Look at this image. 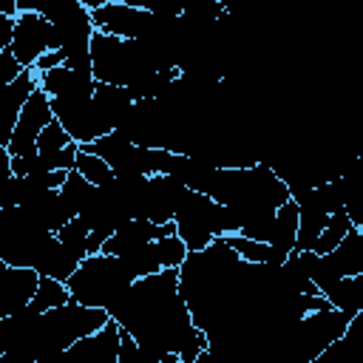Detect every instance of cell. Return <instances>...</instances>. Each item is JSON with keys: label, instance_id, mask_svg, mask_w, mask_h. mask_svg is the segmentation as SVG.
<instances>
[{"label": "cell", "instance_id": "1", "mask_svg": "<svg viewBox=\"0 0 363 363\" xmlns=\"http://www.w3.org/2000/svg\"><path fill=\"white\" fill-rule=\"evenodd\" d=\"M108 312L162 363H196L210 346L207 332L193 323L173 267L136 278Z\"/></svg>", "mask_w": 363, "mask_h": 363}, {"label": "cell", "instance_id": "2", "mask_svg": "<svg viewBox=\"0 0 363 363\" xmlns=\"http://www.w3.org/2000/svg\"><path fill=\"white\" fill-rule=\"evenodd\" d=\"M108 320L111 312L105 306H88L74 298L45 312L23 306L0 318V354L6 363H48Z\"/></svg>", "mask_w": 363, "mask_h": 363}, {"label": "cell", "instance_id": "3", "mask_svg": "<svg viewBox=\"0 0 363 363\" xmlns=\"http://www.w3.org/2000/svg\"><path fill=\"white\" fill-rule=\"evenodd\" d=\"M204 193L224 204V235L241 233L255 241H269L278 207L292 199L286 182L267 162L250 167H216Z\"/></svg>", "mask_w": 363, "mask_h": 363}, {"label": "cell", "instance_id": "4", "mask_svg": "<svg viewBox=\"0 0 363 363\" xmlns=\"http://www.w3.org/2000/svg\"><path fill=\"white\" fill-rule=\"evenodd\" d=\"M133 272L128 269L122 255H108V252H94L79 261L77 272L65 281L71 289V298L88 306H111L130 284Z\"/></svg>", "mask_w": 363, "mask_h": 363}, {"label": "cell", "instance_id": "5", "mask_svg": "<svg viewBox=\"0 0 363 363\" xmlns=\"http://www.w3.org/2000/svg\"><path fill=\"white\" fill-rule=\"evenodd\" d=\"M354 315L337 306H326V309H315L306 312L286 335L284 340V352L301 363H315L349 326Z\"/></svg>", "mask_w": 363, "mask_h": 363}, {"label": "cell", "instance_id": "6", "mask_svg": "<svg viewBox=\"0 0 363 363\" xmlns=\"http://www.w3.org/2000/svg\"><path fill=\"white\" fill-rule=\"evenodd\" d=\"M51 230L28 207L0 210V261L9 267H34V258Z\"/></svg>", "mask_w": 363, "mask_h": 363}, {"label": "cell", "instance_id": "7", "mask_svg": "<svg viewBox=\"0 0 363 363\" xmlns=\"http://www.w3.org/2000/svg\"><path fill=\"white\" fill-rule=\"evenodd\" d=\"M176 233L187 244V250H204L216 235H224V204H218L210 193L187 190L176 210Z\"/></svg>", "mask_w": 363, "mask_h": 363}, {"label": "cell", "instance_id": "8", "mask_svg": "<svg viewBox=\"0 0 363 363\" xmlns=\"http://www.w3.org/2000/svg\"><path fill=\"white\" fill-rule=\"evenodd\" d=\"M51 105H54V116L79 145H88L116 128L94 96H51Z\"/></svg>", "mask_w": 363, "mask_h": 363}, {"label": "cell", "instance_id": "9", "mask_svg": "<svg viewBox=\"0 0 363 363\" xmlns=\"http://www.w3.org/2000/svg\"><path fill=\"white\" fill-rule=\"evenodd\" d=\"M54 119V105H51V96L37 85L31 91V96L26 99L23 111H20V119L11 130V139L3 145L11 156H37V139L43 133V128Z\"/></svg>", "mask_w": 363, "mask_h": 363}, {"label": "cell", "instance_id": "10", "mask_svg": "<svg viewBox=\"0 0 363 363\" xmlns=\"http://www.w3.org/2000/svg\"><path fill=\"white\" fill-rule=\"evenodd\" d=\"M54 48H60L54 23L40 11H20L17 14V26H14L11 51L23 62V68H34L37 60L45 51H54Z\"/></svg>", "mask_w": 363, "mask_h": 363}, {"label": "cell", "instance_id": "11", "mask_svg": "<svg viewBox=\"0 0 363 363\" xmlns=\"http://www.w3.org/2000/svg\"><path fill=\"white\" fill-rule=\"evenodd\" d=\"M119 340H122V326L111 318L102 329L79 337L74 346L62 352L65 363H116L119 360Z\"/></svg>", "mask_w": 363, "mask_h": 363}, {"label": "cell", "instance_id": "12", "mask_svg": "<svg viewBox=\"0 0 363 363\" xmlns=\"http://www.w3.org/2000/svg\"><path fill=\"white\" fill-rule=\"evenodd\" d=\"M40 85L37 71L26 68L14 82L0 85V145H6L11 139V130L20 119V111L26 105V99L31 96V91Z\"/></svg>", "mask_w": 363, "mask_h": 363}, {"label": "cell", "instance_id": "13", "mask_svg": "<svg viewBox=\"0 0 363 363\" xmlns=\"http://www.w3.org/2000/svg\"><path fill=\"white\" fill-rule=\"evenodd\" d=\"M3 301H0V318L11 315V312H20L23 306L31 303L37 286H40V272L34 267H9L3 264Z\"/></svg>", "mask_w": 363, "mask_h": 363}, {"label": "cell", "instance_id": "14", "mask_svg": "<svg viewBox=\"0 0 363 363\" xmlns=\"http://www.w3.org/2000/svg\"><path fill=\"white\" fill-rule=\"evenodd\" d=\"M295 201H298V244H295V250H315L318 235L326 227L332 213L326 210V204L320 201L315 187Z\"/></svg>", "mask_w": 363, "mask_h": 363}, {"label": "cell", "instance_id": "15", "mask_svg": "<svg viewBox=\"0 0 363 363\" xmlns=\"http://www.w3.org/2000/svg\"><path fill=\"white\" fill-rule=\"evenodd\" d=\"M79 261H82V258H79L68 244H62L57 233H51V235L45 238V244L40 247L37 258H34V269H37L40 275H51V278L68 281V278L77 272Z\"/></svg>", "mask_w": 363, "mask_h": 363}, {"label": "cell", "instance_id": "16", "mask_svg": "<svg viewBox=\"0 0 363 363\" xmlns=\"http://www.w3.org/2000/svg\"><path fill=\"white\" fill-rule=\"evenodd\" d=\"M298 244V201L289 199L278 207L275 224L269 233V247H272V264H284Z\"/></svg>", "mask_w": 363, "mask_h": 363}, {"label": "cell", "instance_id": "17", "mask_svg": "<svg viewBox=\"0 0 363 363\" xmlns=\"http://www.w3.org/2000/svg\"><path fill=\"white\" fill-rule=\"evenodd\" d=\"M315 363H363V309L349 320L346 332Z\"/></svg>", "mask_w": 363, "mask_h": 363}, {"label": "cell", "instance_id": "18", "mask_svg": "<svg viewBox=\"0 0 363 363\" xmlns=\"http://www.w3.org/2000/svg\"><path fill=\"white\" fill-rule=\"evenodd\" d=\"M329 261L335 264V269L340 275H357L363 272V230L360 227H352L346 233V238L332 250L326 252Z\"/></svg>", "mask_w": 363, "mask_h": 363}, {"label": "cell", "instance_id": "19", "mask_svg": "<svg viewBox=\"0 0 363 363\" xmlns=\"http://www.w3.org/2000/svg\"><path fill=\"white\" fill-rule=\"evenodd\" d=\"M326 298H329L332 306L357 315V312L363 309V272H357V275H343V278L326 292Z\"/></svg>", "mask_w": 363, "mask_h": 363}, {"label": "cell", "instance_id": "20", "mask_svg": "<svg viewBox=\"0 0 363 363\" xmlns=\"http://www.w3.org/2000/svg\"><path fill=\"white\" fill-rule=\"evenodd\" d=\"M94 99H96V105L113 119V125H119L122 113L133 105V96H130L128 85H113V82H96Z\"/></svg>", "mask_w": 363, "mask_h": 363}, {"label": "cell", "instance_id": "21", "mask_svg": "<svg viewBox=\"0 0 363 363\" xmlns=\"http://www.w3.org/2000/svg\"><path fill=\"white\" fill-rule=\"evenodd\" d=\"M179 74H182L179 68H159V71H150V74L133 79V82L128 85V91H130L133 99H156V96H162V91H164Z\"/></svg>", "mask_w": 363, "mask_h": 363}, {"label": "cell", "instance_id": "22", "mask_svg": "<svg viewBox=\"0 0 363 363\" xmlns=\"http://www.w3.org/2000/svg\"><path fill=\"white\" fill-rule=\"evenodd\" d=\"M68 301H71V289H68V284L60 281V278L43 275V278H40V286H37V292H34V298H31L28 306H34L37 312H45V309L62 306V303H68Z\"/></svg>", "mask_w": 363, "mask_h": 363}, {"label": "cell", "instance_id": "23", "mask_svg": "<svg viewBox=\"0 0 363 363\" xmlns=\"http://www.w3.org/2000/svg\"><path fill=\"white\" fill-rule=\"evenodd\" d=\"M352 227H354V224H352V218H349V213H346V210L332 213V216H329V221H326V227H323V230H320V235H318L315 252H320V255L332 252V250L346 238V233H349Z\"/></svg>", "mask_w": 363, "mask_h": 363}, {"label": "cell", "instance_id": "24", "mask_svg": "<svg viewBox=\"0 0 363 363\" xmlns=\"http://www.w3.org/2000/svg\"><path fill=\"white\" fill-rule=\"evenodd\" d=\"M122 258H125L128 269L133 272V278H145V275H153V272L164 269V264H162V258H159L156 241H147V244L136 247L133 252H128V255H122Z\"/></svg>", "mask_w": 363, "mask_h": 363}, {"label": "cell", "instance_id": "25", "mask_svg": "<svg viewBox=\"0 0 363 363\" xmlns=\"http://www.w3.org/2000/svg\"><path fill=\"white\" fill-rule=\"evenodd\" d=\"M96 190V184L94 182H88L77 167L74 170H68V179H65V184L60 187V193H62V199H65V204L79 216V210H82V204L91 199V193Z\"/></svg>", "mask_w": 363, "mask_h": 363}, {"label": "cell", "instance_id": "26", "mask_svg": "<svg viewBox=\"0 0 363 363\" xmlns=\"http://www.w3.org/2000/svg\"><path fill=\"white\" fill-rule=\"evenodd\" d=\"M224 238L230 241V247H233L244 261H252V264L269 261V264H272V247H269V241H255V238L241 235V233H230V235H224Z\"/></svg>", "mask_w": 363, "mask_h": 363}, {"label": "cell", "instance_id": "27", "mask_svg": "<svg viewBox=\"0 0 363 363\" xmlns=\"http://www.w3.org/2000/svg\"><path fill=\"white\" fill-rule=\"evenodd\" d=\"M77 170H79L88 182H94V184H105V182H111V179L116 176L113 167H111L102 156L88 153V150H82V147H79V153H77Z\"/></svg>", "mask_w": 363, "mask_h": 363}, {"label": "cell", "instance_id": "28", "mask_svg": "<svg viewBox=\"0 0 363 363\" xmlns=\"http://www.w3.org/2000/svg\"><path fill=\"white\" fill-rule=\"evenodd\" d=\"M74 139H71V133L62 128V122L54 116L45 128H43V133H40V139H37V150L43 153V156H54V153H60L62 147H68Z\"/></svg>", "mask_w": 363, "mask_h": 363}, {"label": "cell", "instance_id": "29", "mask_svg": "<svg viewBox=\"0 0 363 363\" xmlns=\"http://www.w3.org/2000/svg\"><path fill=\"white\" fill-rule=\"evenodd\" d=\"M57 235H60V241L68 244L79 258H88V235H91V227H88L79 216H74L65 227H60Z\"/></svg>", "mask_w": 363, "mask_h": 363}, {"label": "cell", "instance_id": "30", "mask_svg": "<svg viewBox=\"0 0 363 363\" xmlns=\"http://www.w3.org/2000/svg\"><path fill=\"white\" fill-rule=\"evenodd\" d=\"M156 247H159V258H162V264H164V269L167 267H173V269H179L182 264H184V258H187V244L182 241V235L179 233H170V235H162L159 241H156Z\"/></svg>", "mask_w": 363, "mask_h": 363}, {"label": "cell", "instance_id": "31", "mask_svg": "<svg viewBox=\"0 0 363 363\" xmlns=\"http://www.w3.org/2000/svg\"><path fill=\"white\" fill-rule=\"evenodd\" d=\"M227 11L224 0H190L184 9V17H190L199 26H213Z\"/></svg>", "mask_w": 363, "mask_h": 363}, {"label": "cell", "instance_id": "32", "mask_svg": "<svg viewBox=\"0 0 363 363\" xmlns=\"http://www.w3.org/2000/svg\"><path fill=\"white\" fill-rule=\"evenodd\" d=\"M71 77L74 71L68 65H57V68H48V71H37V79H40V88L48 94V96H62L71 85Z\"/></svg>", "mask_w": 363, "mask_h": 363}, {"label": "cell", "instance_id": "33", "mask_svg": "<svg viewBox=\"0 0 363 363\" xmlns=\"http://www.w3.org/2000/svg\"><path fill=\"white\" fill-rule=\"evenodd\" d=\"M23 71H26V68H23V62L14 57V51H11V48H3V51H0V85L14 82Z\"/></svg>", "mask_w": 363, "mask_h": 363}, {"label": "cell", "instance_id": "34", "mask_svg": "<svg viewBox=\"0 0 363 363\" xmlns=\"http://www.w3.org/2000/svg\"><path fill=\"white\" fill-rule=\"evenodd\" d=\"M340 179H343L349 187H354L357 193L363 190V153H354V156L349 159V164H346V170L340 173Z\"/></svg>", "mask_w": 363, "mask_h": 363}, {"label": "cell", "instance_id": "35", "mask_svg": "<svg viewBox=\"0 0 363 363\" xmlns=\"http://www.w3.org/2000/svg\"><path fill=\"white\" fill-rule=\"evenodd\" d=\"M57 65H65V48H54V51H45V54L37 60L34 71H48V68H57Z\"/></svg>", "mask_w": 363, "mask_h": 363}, {"label": "cell", "instance_id": "36", "mask_svg": "<svg viewBox=\"0 0 363 363\" xmlns=\"http://www.w3.org/2000/svg\"><path fill=\"white\" fill-rule=\"evenodd\" d=\"M0 14L17 17V14H20V6H17V0H0Z\"/></svg>", "mask_w": 363, "mask_h": 363}]
</instances>
